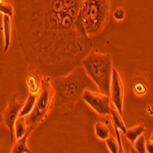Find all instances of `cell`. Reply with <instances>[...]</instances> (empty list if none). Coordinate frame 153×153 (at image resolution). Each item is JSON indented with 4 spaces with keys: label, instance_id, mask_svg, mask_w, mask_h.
<instances>
[{
    "label": "cell",
    "instance_id": "44dd1931",
    "mask_svg": "<svg viewBox=\"0 0 153 153\" xmlns=\"http://www.w3.org/2000/svg\"><path fill=\"white\" fill-rule=\"evenodd\" d=\"M125 16H126V11L121 7L117 8L114 12V18L116 20H118V21L123 20L125 19Z\"/></svg>",
    "mask_w": 153,
    "mask_h": 153
},
{
    "label": "cell",
    "instance_id": "6da1fadb",
    "mask_svg": "<svg viewBox=\"0 0 153 153\" xmlns=\"http://www.w3.org/2000/svg\"><path fill=\"white\" fill-rule=\"evenodd\" d=\"M83 0H14L19 45L30 71L59 77L71 73L94 42L82 23Z\"/></svg>",
    "mask_w": 153,
    "mask_h": 153
},
{
    "label": "cell",
    "instance_id": "8992f818",
    "mask_svg": "<svg viewBox=\"0 0 153 153\" xmlns=\"http://www.w3.org/2000/svg\"><path fill=\"white\" fill-rule=\"evenodd\" d=\"M82 98L99 116L105 117L110 114V95L105 94L101 92L98 93L85 89L82 94Z\"/></svg>",
    "mask_w": 153,
    "mask_h": 153
},
{
    "label": "cell",
    "instance_id": "5bb4252c",
    "mask_svg": "<svg viewBox=\"0 0 153 153\" xmlns=\"http://www.w3.org/2000/svg\"><path fill=\"white\" fill-rule=\"evenodd\" d=\"M27 128L25 117H19L15 121V124H14V134H15L17 140L21 137L27 132Z\"/></svg>",
    "mask_w": 153,
    "mask_h": 153
},
{
    "label": "cell",
    "instance_id": "e0dca14e",
    "mask_svg": "<svg viewBox=\"0 0 153 153\" xmlns=\"http://www.w3.org/2000/svg\"><path fill=\"white\" fill-rule=\"evenodd\" d=\"M133 145H134V149H132V152H138V153L147 152V150H146V138L143 136V134L137 138L136 141L133 143Z\"/></svg>",
    "mask_w": 153,
    "mask_h": 153
},
{
    "label": "cell",
    "instance_id": "cb8c5ba5",
    "mask_svg": "<svg viewBox=\"0 0 153 153\" xmlns=\"http://www.w3.org/2000/svg\"><path fill=\"white\" fill-rule=\"evenodd\" d=\"M0 1H2V0H0Z\"/></svg>",
    "mask_w": 153,
    "mask_h": 153
},
{
    "label": "cell",
    "instance_id": "2e32d148",
    "mask_svg": "<svg viewBox=\"0 0 153 153\" xmlns=\"http://www.w3.org/2000/svg\"><path fill=\"white\" fill-rule=\"evenodd\" d=\"M109 115H111V117H112V119H113V125H115V126L119 129V130H121L124 134L126 133V131H127V127H126V125H125V123H124V120H123V118H122V116H121V114H119V112L117 110H114V109H112L111 108V110H110V114Z\"/></svg>",
    "mask_w": 153,
    "mask_h": 153
},
{
    "label": "cell",
    "instance_id": "9c48e42d",
    "mask_svg": "<svg viewBox=\"0 0 153 153\" xmlns=\"http://www.w3.org/2000/svg\"><path fill=\"white\" fill-rule=\"evenodd\" d=\"M26 83L30 94H38L41 87V74L34 71H30L29 75L27 76Z\"/></svg>",
    "mask_w": 153,
    "mask_h": 153
},
{
    "label": "cell",
    "instance_id": "277c9868",
    "mask_svg": "<svg viewBox=\"0 0 153 153\" xmlns=\"http://www.w3.org/2000/svg\"><path fill=\"white\" fill-rule=\"evenodd\" d=\"M81 19L89 37L98 35L110 19V0H83Z\"/></svg>",
    "mask_w": 153,
    "mask_h": 153
},
{
    "label": "cell",
    "instance_id": "d6986e66",
    "mask_svg": "<svg viewBox=\"0 0 153 153\" xmlns=\"http://www.w3.org/2000/svg\"><path fill=\"white\" fill-rule=\"evenodd\" d=\"M0 12L3 15H7L10 18H12L14 16V7L9 3L0 1Z\"/></svg>",
    "mask_w": 153,
    "mask_h": 153
},
{
    "label": "cell",
    "instance_id": "52a82bcc",
    "mask_svg": "<svg viewBox=\"0 0 153 153\" xmlns=\"http://www.w3.org/2000/svg\"><path fill=\"white\" fill-rule=\"evenodd\" d=\"M22 105H23L22 102L18 100L16 95L10 96L9 99L7 100V105L3 115L4 123L9 130L11 142H13L14 138H15V134H14V124H15V121L19 117Z\"/></svg>",
    "mask_w": 153,
    "mask_h": 153
},
{
    "label": "cell",
    "instance_id": "8fae6325",
    "mask_svg": "<svg viewBox=\"0 0 153 153\" xmlns=\"http://www.w3.org/2000/svg\"><path fill=\"white\" fill-rule=\"evenodd\" d=\"M3 34H4V52H7L11 41V18L3 15Z\"/></svg>",
    "mask_w": 153,
    "mask_h": 153
},
{
    "label": "cell",
    "instance_id": "3957f363",
    "mask_svg": "<svg viewBox=\"0 0 153 153\" xmlns=\"http://www.w3.org/2000/svg\"><path fill=\"white\" fill-rule=\"evenodd\" d=\"M85 73L97 85L99 91L110 95V83L112 76V56L110 53L90 51L81 62Z\"/></svg>",
    "mask_w": 153,
    "mask_h": 153
},
{
    "label": "cell",
    "instance_id": "5b68a950",
    "mask_svg": "<svg viewBox=\"0 0 153 153\" xmlns=\"http://www.w3.org/2000/svg\"><path fill=\"white\" fill-rule=\"evenodd\" d=\"M53 90L51 85V77L41 74V87L37 96V101L31 113L25 117L27 128L33 131L48 117L53 107Z\"/></svg>",
    "mask_w": 153,
    "mask_h": 153
},
{
    "label": "cell",
    "instance_id": "7c38bea8",
    "mask_svg": "<svg viewBox=\"0 0 153 153\" xmlns=\"http://www.w3.org/2000/svg\"><path fill=\"white\" fill-rule=\"evenodd\" d=\"M37 96L38 94H30L27 95L26 102L21 107L19 117H27V115H30L37 101Z\"/></svg>",
    "mask_w": 153,
    "mask_h": 153
},
{
    "label": "cell",
    "instance_id": "7402d4cb",
    "mask_svg": "<svg viewBox=\"0 0 153 153\" xmlns=\"http://www.w3.org/2000/svg\"><path fill=\"white\" fill-rule=\"evenodd\" d=\"M152 143L153 142H152L151 140H146V150H147V152L151 153L153 151V144Z\"/></svg>",
    "mask_w": 153,
    "mask_h": 153
},
{
    "label": "cell",
    "instance_id": "4fadbf2b",
    "mask_svg": "<svg viewBox=\"0 0 153 153\" xmlns=\"http://www.w3.org/2000/svg\"><path fill=\"white\" fill-rule=\"evenodd\" d=\"M145 131H146L145 127L141 126V125H138V126H136V127H133L129 129H127L125 135H126L128 140L133 144L136 141L137 138L140 136H141L142 134H144Z\"/></svg>",
    "mask_w": 153,
    "mask_h": 153
},
{
    "label": "cell",
    "instance_id": "603a6c76",
    "mask_svg": "<svg viewBox=\"0 0 153 153\" xmlns=\"http://www.w3.org/2000/svg\"><path fill=\"white\" fill-rule=\"evenodd\" d=\"M2 123H4V118H3V115L0 114V125H1Z\"/></svg>",
    "mask_w": 153,
    "mask_h": 153
},
{
    "label": "cell",
    "instance_id": "9a60e30c",
    "mask_svg": "<svg viewBox=\"0 0 153 153\" xmlns=\"http://www.w3.org/2000/svg\"><path fill=\"white\" fill-rule=\"evenodd\" d=\"M94 132L97 138L101 140H105L110 136V130L108 127L103 122H97L94 125Z\"/></svg>",
    "mask_w": 153,
    "mask_h": 153
},
{
    "label": "cell",
    "instance_id": "ffe728a7",
    "mask_svg": "<svg viewBox=\"0 0 153 153\" xmlns=\"http://www.w3.org/2000/svg\"><path fill=\"white\" fill-rule=\"evenodd\" d=\"M134 89H135L136 94H145L146 92H147V88H146L145 85L142 82H140L135 83Z\"/></svg>",
    "mask_w": 153,
    "mask_h": 153
},
{
    "label": "cell",
    "instance_id": "ac0fdd59",
    "mask_svg": "<svg viewBox=\"0 0 153 153\" xmlns=\"http://www.w3.org/2000/svg\"><path fill=\"white\" fill-rule=\"evenodd\" d=\"M105 142H106V145H107L110 152H112V153H118L119 152V147H118L117 141L114 137L109 136L105 140Z\"/></svg>",
    "mask_w": 153,
    "mask_h": 153
},
{
    "label": "cell",
    "instance_id": "30bf717a",
    "mask_svg": "<svg viewBox=\"0 0 153 153\" xmlns=\"http://www.w3.org/2000/svg\"><path fill=\"white\" fill-rule=\"evenodd\" d=\"M31 132H32L31 129L27 128V132L21 137L18 138L16 144L14 145V147L11 149L12 153H30V152H31L30 149L27 148V138H29Z\"/></svg>",
    "mask_w": 153,
    "mask_h": 153
},
{
    "label": "cell",
    "instance_id": "7a4b0ae2",
    "mask_svg": "<svg viewBox=\"0 0 153 153\" xmlns=\"http://www.w3.org/2000/svg\"><path fill=\"white\" fill-rule=\"evenodd\" d=\"M51 85L54 94L53 106L73 109L83 91L93 87L94 82L79 64L66 75L51 77Z\"/></svg>",
    "mask_w": 153,
    "mask_h": 153
},
{
    "label": "cell",
    "instance_id": "ba28073f",
    "mask_svg": "<svg viewBox=\"0 0 153 153\" xmlns=\"http://www.w3.org/2000/svg\"><path fill=\"white\" fill-rule=\"evenodd\" d=\"M125 88L121 76L116 68L112 69V76L110 83V99L114 103L119 114H123V102H124Z\"/></svg>",
    "mask_w": 153,
    "mask_h": 153
}]
</instances>
